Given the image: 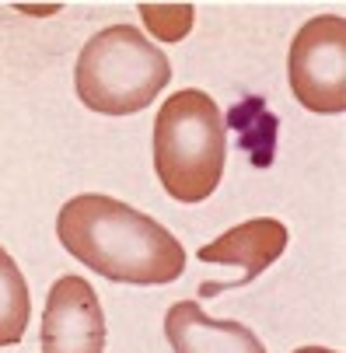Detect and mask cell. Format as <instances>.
I'll return each instance as SVG.
<instances>
[{
  "instance_id": "1",
  "label": "cell",
  "mask_w": 346,
  "mask_h": 353,
  "mask_svg": "<svg viewBox=\"0 0 346 353\" xmlns=\"http://www.w3.org/2000/svg\"><path fill=\"white\" fill-rule=\"evenodd\" d=\"M57 238L70 259L112 283L161 287L185 273V248L165 224L102 192H81L63 203Z\"/></svg>"
},
{
  "instance_id": "2",
  "label": "cell",
  "mask_w": 346,
  "mask_h": 353,
  "mask_svg": "<svg viewBox=\"0 0 346 353\" xmlns=\"http://www.w3.org/2000/svg\"><path fill=\"white\" fill-rule=\"evenodd\" d=\"M227 161V123L217 102L185 88L165 98L154 119V172L175 203H203L221 185Z\"/></svg>"
},
{
  "instance_id": "3",
  "label": "cell",
  "mask_w": 346,
  "mask_h": 353,
  "mask_svg": "<svg viewBox=\"0 0 346 353\" xmlns=\"http://www.w3.org/2000/svg\"><path fill=\"white\" fill-rule=\"evenodd\" d=\"M168 81V57L133 25H109L91 35L74 67L77 98L98 116L143 112Z\"/></svg>"
},
{
  "instance_id": "4",
  "label": "cell",
  "mask_w": 346,
  "mask_h": 353,
  "mask_svg": "<svg viewBox=\"0 0 346 353\" xmlns=\"http://www.w3.org/2000/svg\"><path fill=\"white\" fill-rule=\"evenodd\" d=\"M294 98L318 116H339L346 109V21L339 14H318L301 25L287 57Z\"/></svg>"
},
{
  "instance_id": "5",
  "label": "cell",
  "mask_w": 346,
  "mask_h": 353,
  "mask_svg": "<svg viewBox=\"0 0 346 353\" xmlns=\"http://www.w3.org/2000/svg\"><path fill=\"white\" fill-rule=\"evenodd\" d=\"M42 353H105V315L84 276H60L42 312Z\"/></svg>"
},
{
  "instance_id": "6",
  "label": "cell",
  "mask_w": 346,
  "mask_h": 353,
  "mask_svg": "<svg viewBox=\"0 0 346 353\" xmlns=\"http://www.w3.org/2000/svg\"><path fill=\"white\" fill-rule=\"evenodd\" d=\"M290 241L287 224H280L276 217H256V221H245L231 231H224L221 238H214L210 245H200V259L203 263H221V266H238V280L231 283H200L203 297H217L224 290H238V287H249L259 273H266Z\"/></svg>"
},
{
  "instance_id": "7",
  "label": "cell",
  "mask_w": 346,
  "mask_h": 353,
  "mask_svg": "<svg viewBox=\"0 0 346 353\" xmlns=\"http://www.w3.org/2000/svg\"><path fill=\"white\" fill-rule=\"evenodd\" d=\"M165 336L175 353H266V346L249 325L214 319L196 301H179L168 308Z\"/></svg>"
},
{
  "instance_id": "8",
  "label": "cell",
  "mask_w": 346,
  "mask_h": 353,
  "mask_svg": "<svg viewBox=\"0 0 346 353\" xmlns=\"http://www.w3.org/2000/svg\"><path fill=\"white\" fill-rule=\"evenodd\" d=\"M32 315L28 283L18 270V263L0 245V346H18Z\"/></svg>"
},
{
  "instance_id": "9",
  "label": "cell",
  "mask_w": 346,
  "mask_h": 353,
  "mask_svg": "<svg viewBox=\"0 0 346 353\" xmlns=\"http://www.w3.org/2000/svg\"><path fill=\"white\" fill-rule=\"evenodd\" d=\"M140 18L154 39L182 42L196 21V11H192V4H140Z\"/></svg>"
},
{
  "instance_id": "10",
  "label": "cell",
  "mask_w": 346,
  "mask_h": 353,
  "mask_svg": "<svg viewBox=\"0 0 346 353\" xmlns=\"http://www.w3.org/2000/svg\"><path fill=\"white\" fill-rule=\"evenodd\" d=\"M294 353H336V350H329V346H298Z\"/></svg>"
}]
</instances>
